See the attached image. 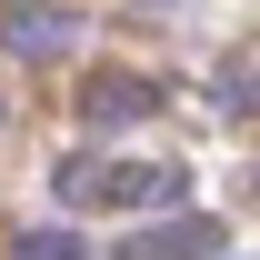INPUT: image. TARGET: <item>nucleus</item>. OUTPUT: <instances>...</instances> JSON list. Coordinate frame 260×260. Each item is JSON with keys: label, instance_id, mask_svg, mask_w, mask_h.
I'll list each match as a JSON object with an SVG mask.
<instances>
[{"label": "nucleus", "instance_id": "3", "mask_svg": "<svg viewBox=\"0 0 260 260\" xmlns=\"http://www.w3.org/2000/svg\"><path fill=\"white\" fill-rule=\"evenodd\" d=\"M130 250H220V220H170V230H140V240H130Z\"/></svg>", "mask_w": 260, "mask_h": 260}, {"label": "nucleus", "instance_id": "2", "mask_svg": "<svg viewBox=\"0 0 260 260\" xmlns=\"http://www.w3.org/2000/svg\"><path fill=\"white\" fill-rule=\"evenodd\" d=\"M80 110H90L100 130H120V120H140V110H150V90H140V80H90V90H80Z\"/></svg>", "mask_w": 260, "mask_h": 260}, {"label": "nucleus", "instance_id": "1", "mask_svg": "<svg viewBox=\"0 0 260 260\" xmlns=\"http://www.w3.org/2000/svg\"><path fill=\"white\" fill-rule=\"evenodd\" d=\"M0 40H10L20 60H60L80 30H70V10H10V30H0Z\"/></svg>", "mask_w": 260, "mask_h": 260}]
</instances>
